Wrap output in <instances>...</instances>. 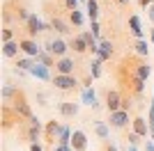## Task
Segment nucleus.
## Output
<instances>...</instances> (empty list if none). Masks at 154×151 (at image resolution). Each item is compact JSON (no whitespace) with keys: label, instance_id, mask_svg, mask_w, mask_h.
<instances>
[{"label":"nucleus","instance_id":"nucleus-31","mask_svg":"<svg viewBox=\"0 0 154 151\" xmlns=\"http://www.w3.org/2000/svg\"><path fill=\"white\" fill-rule=\"evenodd\" d=\"M16 94H19V87H12V85H7V87L2 89V99H5V101H9L12 96H16Z\"/></svg>","mask_w":154,"mask_h":151},{"label":"nucleus","instance_id":"nucleus-40","mask_svg":"<svg viewBox=\"0 0 154 151\" xmlns=\"http://www.w3.org/2000/svg\"><path fill=\"white\" fill-rule=\"evenodd\" d=\"M152 2H154V0H138V5H140V7H149Z\"/></svg>","mask_w":154,"mask_h":151},{"label":"nucleus","instance_id":"nucleus-7","mask_svg":"<svg viewBox=\"0 0 154 151\" xmlns=\"http://www.w3.org/2000/svg\"><path fill=\"white\" fill-rule=\"evenodd\" d=\"M124 103L122 94L120 92H115V89H110V92H106V108H108V112H115V110H120Z\"/></svg>","mask_w":154,"mask_h":151},{"label":"nucleus","instance_id":"nucleus-21","mask_svg":"<svg viewBox=\"0 0 154 151\" xmlns=\"http://www.w3.org/2000/svg\"><path fill=\"white\" fill-rule=\"evenodd\" d=\"M108 121H94V131H97V138H101V140H108L110 135V128H108Z\"/></svg>","mask_w":154,"mask_h":151},{"label":"nucleus","instance_id":"nucleus-23","mask_svg":"<svg viewBox=\"0 0 154 151\" xmlns=\"http://www.w3.org/2000/svg\"><path fill=\"white\" fill-rule=\"evenodd\" d=\"M37 60H39L42 64H46V67H51V69L55 67V62H58V60H55V55H53L51 50H42V53L37 55Z\"/></svg>","mask_w":154,"mask_h":151},{"label":"nucleus","instance_id":"nucleus-37","mask_svg":"<svg viewBox=\"0 0 154 151\" xmlns=\"http://www.w3.org/2000/svg\"><path fill=\"white\" fill-rule=\"evenodd\" d=\"M64 5H67V9H76L78 0H64Z\"/></svg>","mask_w":154,"mask_h":151},{"label":"nucleus","instance_id":"nucleus-1","mask_svg":"<svg viewBox=\"0 0 154 151\" xmlns=\"http://www.w3.org/2000/svg\"><path fill=\"white\" fill-rule=\"evenodd\" d=\"M51 82H53V87L60 89V92H71V89L78 87V80L74 73H55Z\"/></svg>","mask_w":154,"mask_h":151},{"label":"nucleus","instance_id":"nucleus-43","mask_svg":"<svg viewBox=\"0 0 154 151\" xmlns=\"http://www.w3.org/2000/svg\"><path fill=\"white\" fill-rule=\"evenodd\" d=\"M127 151H138V147H134V144H129V147H127Z\"/></svg>","mask_w":154,"mask_h":151},{"label":"nucleus","instance_id":"nucleus-29","mask_svg":"<svg viewBox=\"0 0 154 151\" xmlns=\"http://www.w3.org/2000/svg\"><path fill=\"white\" fill-rule=\"evenodd\" d=\"M129 87L134 89L136 94H140L143 89H145V80H143V78H138V76L134 73V78H131V85H129Z\"/></svg>","mask_w":154,"mask_h":151},{"label":"nucleus","instance_id":"nucleus-45","mask_svg":"<svg viewBox=\"0 0 154 151\" xmlns=\"http://www.w3.org/2000/svg\"><path fill=\"white\" fill-rule=\"evenodd\" d=\"M149 140H152V142H154V131H152V135H149Z\"/></svg>","mask_w":154,"mask_h":151},{"label":"nucleus","instance_id":"nucleus-44","mask_svg":"<svg viewBox=\"0 0 154 151\" xmlns=\"http://www.w3.org/2000/svg\"><path fill=\"white\" fill-rule=\"evenodd\" d=\"M106 151H117V147L115 144H108V149H106Z\"/></svg>","mask_w":154,"mask_h":151},{"label":"nucleus","instance_id":"nucleus-4","mask_svg":"<svg viewBox=\"0 0 154 151\" xmlns=\"http://www.w3.org/2000/svg\"><path fill=\"white\" fill-rule=\"evenodd\" d=\"M14 112H16V117H19V119H30V117H32L30 103L23 99V94H21V92L16 94V101H14Z\"/></svg>","mask_w":154,"mask_h":151},{"label":"nucleus","instance_id":"nucleus-13","mask_svg":"<svg viewBox=\"0 0 154 151\" xmlns=\"http://www.w3.org/2000/svg\"><path fill=\"white\" fill-rule=\"evenodd\" d=\"M71 147H74V151H85L88 149V135L83 131H74L71 133Z\"/></svg>","mask_w":154,"mask_h":151},{"label":"nucleus","instance_id":"nucleus-35","mask_svg":"<svg viewBox=\"0 0 154 151\" xmlns=\"http://www.w3.org/2000/svg\"><path fill=\"white\" fill-rule=\"evenodd\" d=\"M90 30H92V34L99 39V32H101V30H99V21H90Z\"/></svg>","mask_w":154,"mask_h":151},{"label":"nucleus","instance_id":"nucleus-42","mask_svg":"<svg viewBox=\"0 0 154 151\" xmlns=\"http://www.w3.org/2000/svg\"><path fill=\"white\" fill-rule=\"evenodd\" d=\"M149 41H152V44H154V28H152V30H149Z\"/></svg>","mask_w":154,"mask_h":151},{"label":"nucleus","instance_id":"nucleus-33","mask_svg":"<svg viewBox=\"0 0 154 151\" xmlns=\"http://www.w3.org/2000/svg\"><path fill=\"white\" fill-rule=\"evenodd\" d=\"M14 39V30L12 28H5V30H2V44H5V41H12Z\"/></svg>","mask_w":154,"mask_h":151},{"label":"nucleus","instance_id":"nucleus-38","mask_svg":"<svg viewBox=\"0 0 154 151\" xmlns=\"http://www.w3.org/2000/svg\"><path fill=\"white\" fill-rule=\"evenodd\" d=\"M147 19H149V21L154 23V2H152L149 7H147Z\"/></svg>","mask_w":154,"mask_h":151},{"label":"nucleus","instance_id":"nucleus-34","mask_svg":"<svg viewBox=\"0 0 154 151\" xmlns=\"http://www.w3.org/2000/svg\"><path fill=\"white\" fill-rule=\"evenodd\" d=\"M16 19L19 21H28L30 19V12H28V9H19V12H16Z\"/></svg>","mask_w":154,"mask_h":151},{"label":"nucleus","instance_id":"nucleus-27","mask_svg":"<svg viewBox=\"0 0 154 151\" xmlns=\"http://www.w3.org/2000/svg\"><path fill=\"white\" fill-rule=\"evenodd\" d=\"M88 19L90 21H99V5H97V0H88Z\"/></svg>","mask_w":154,"mask_h":151},{"label":"nucleus","instance_id":"nucleus-17","mask_svg":"<svg viewBox=\"0 0 154 151\" xmlns=\"http://www.w3.org/2000/svg\"><path fill=\"white\" fill-rule=\"evenodd\" d=\"M71 23H67L64 19H60V16H53L51 19V28L55 32H60V34H67V32H71V28H69Z\"/></svg>","mask_w":154,"mask_h":151},{"label":"nucleus","instance_id":"nucleus-5","mask_svg":"<svg viewBox=\"0 0 154 151\" xmlns=\"http://www.w3.org/2000/svg\"><path fill=\"white\" fill-rule=\"evenodd\" d=\"M69 41H64V39H51L48 44H46V50H51L55 57H64L67 53H69Z\"/></svg>","mask_w":154,"mask_h":151},{"label":"nucleus","instance_id":"nucleus-2","mask_svg":"<svg viewBox=\"0 0 154 151\" xmlns=\"http://www.w3.org/2000/svg\"><path fill=\"white\" fill-rule=\"evenodd\" d=\"M48 28H51V25H46L37 14H30V19L26 21V32H28V37H32V39L37 37L39 32H46Z\"/></svg>","mask_w":154,"mask_h":151},{"label":"nucleus","instance_id":"nucleus-11","mask_svg":"<svg viewBox=\"0 0 154 151\" xmlns=\"http://www.w3.org/2000/svg\"><path fill=\"white\" fill-rule=\"evenodd\" d=\"M76 69V62L71 60V57H58V62H55V73H74Z\"/></svg>","mask_w":154,"mask_h":151},{"label":"nucleus","instance_id":"nucleus-19","mask_svg":"<svg viewBox=\"0 0 154 151\" xmlns=\"http://www.w3.org/2000/svg\"><path fill=\"white\" fill-rule=\"evenodd\" d=\"M39 135H42V124H30L26 131V140L30 142V144H35L39 140Z\"/></svg>","mask_w":154,"mask_h":151},{"label":"nucleus","instance_id":"nucleus-22","mask_svg":"<svg viewBox=\"0 0 154 151\" xmlns=\"http://www.w3.org/2000/svg\"><path fill=\"white\" fill-rule=\"evenodd\" d=\"M134 73L138 76V78H143V80H147L149 73H152V69H149V64H147V62H138V64L134 67Z\"/></svg>","mask_w":154,"mask_h":151},{"label":"nucleus","instance_id":"nucleus-41","mask_svg":"<svg viewBox=\"0 0 154 151\" xmlns=\"http://www.w3.org/2000/svg\"><path fill=\"white\" fill-rule=\"evenodd\" d=\"M30 151H44V149H42V144H37V142H35V144H30Z\"/></svg>","mask_w":154,"mask_h":151},{"label":"nucleus","instance_id":"nucleus-3","mask_svg":"<svg viewBox=\"0 0 154 151\" xmlns=\"http://www.w3.org/2000/svg\"><path fill=\"white\" fill-rule=\"evenodd\" d=\"M108 124H110V128H124L129 124V110L120 108L115 112H108Z\"/></svg>","mask_w":154,"mask_h":151},{"label":"nucleus","instance_id":"nucleus-6","mask_svg":"<svg viewBox=\"0 0 154 151\" xmlns=\"http://www.w3.org/2000/svg\"><path fill=\"white\" fill-rule=\"evenodd\" d=\"M21 41V53L23 55H30V57H37L39 53H42V48H39V44L35 41L32 37H26V39H19Z\"/></svg>","mask_w":154,"mask_h":151},{"label":"nucleus","instance_id":"nucleus-10","mask_svg":"<svg viewBox=\"0 0 154 151\" xmlns=\"http://www.w3.org/2000/svg\"><path fill=\"white\" fill-rule=\"evenodd\" d=\"M58 112L62 114L64 119H71V117L78 114V103H74V101H62V103H58Z\"/></svg>","mask_w":154,"mask_h":151},{"label":"nucleus","instance_id":"nucleus-26","mask_svg":"<svg viewBox=\"0 0 154 151\" xmlns=\"http://www.w3.org/2000/svg\"><path fill=\"white\" fill-rule=\"evenodd\" d=\"M83 103H85V105H92V108H99L97 96H94V92H92L90 87H83Z\"/></svg>","mask_w":154,"mask_h":151},{"label":"nucleus","instance_id":"nucleus-39","mask_svg":"<svg viewBox=\"0 0 154 151\" xmlns=\"http://www.w3.org/2000/svg\"><path fill=\"white\" fill-rule=\"evenodd\" d=\"M145 151H154V142L152 140H145Z\"/></svg>","mask_w":154,"mask_h":151},{"label":"nucleus","instance_id":"nucleus-30","mask_svg":"<svg viewBox=\"0 0 154 151\" xmlns=\"http://www.w3.org/2000/svg\"><path fill=\"white\" fill-rule=\"evenodd\" d=\"M101 62H103V60H99V57L94 55V60H92V64H90V73H92V78H99V76H101Z\"/></svg>","mask_w":154,"mask_h":151},{"label":"nucleus","instance_id":"nucleus-15","mask_svg":"<svg viewBox=\"0 0 154 151\" xmlns=\"http://www.w3.org/2000/svg\"><path fill=\"white\" fill-rule=\"evenodd\" d=\"M131 124H134V133H138L140 138H145V140H147V135H152V131H149V124H147L145 119H143V117H136V119L131 121Z\"/></svg>","mask_w":154,"mask_h":151},{"label":"nucleus","instance_id":"nucleus-12","mask_svg":"<svg viewBox=\"0 0 154 151\" xmlns=\"http://www.w3.org/2000/svg\"><path fill=\"white\" fill-rule=\"evenodd\" d=\"M129 30H131V34L136 39H145V30H143V25H140V16L138 14L129 16Z\"/></svg>","mask_w":154,"mask_h":151},{"label":"nucleus","instance_id":"nucleus-24","mask_svg":"<svg viewBox=\"0 0 154 151\" xmlns=\"http://www.w3.org/2000/svg\"><path fill=\"white\" fill-rule=\"evenodd\" d=\"M69 23L74 25V28H81V25L85 23L83 12H78V9H69Z\"/></svg>","mask_w":154,"mask_h":151},{"label":"nucleus","instance_id":"nucleus-32","mask_svg":"<svg viewBox=\"0 0 154 151\" xmlns=\"http://www.w3.org/2000/svg\"><path fill=\"white\" fill-rule=\"evenodd\" d=\"M140 135H138V133H129V135H127V144H134V147H138V144H140Z\"/></svg>","mask_w":154,"mask_h":151},{"label":"nucleus","instance_id":"nucleus-14","mask_svg":"<svg viewBox=\"0 0 154 151\" xmlns=\"http://www.w3.org/2000/svg\"><path fill=\"white\" fill-rule=\"evenodd\" d=\"M19 53H21V41L12 39V41H5V44H2V55H5L7 60H12V57H19Z\"/></svg>","mask_w":154,"mask_h":151},{"label":"nucleus","instance_id":"nucleus-9","mask_svg":"<svg viewBox=\"0 0 154 151\" xmlns=\"http://www.w3.org/2000/svg\"><path fill=\"white\" fill-rule=\"evenodd\" d=\"M60 131H62V124H58L55 119H53V121H48V124H46V131H44V140L48 142V144H53V142L58 140Z\"/></svg>","mask_w":154,"mask_h":151},{"label":"nucleus","instance_id":"nucleus-28","mask_svg":"<svg viewBox=\"0 0 154 151\" xmlns=\"http://www.w3.org/2000/svg\"><path fill=\"white\" fill-rule=\"evenodd\" d=\"M58 144H71V128L67 124L62 126V131L58 135Z\"/></svg>","mask_w":154,"mask_h":151},{"label":"nucleus","instance_id":"nucleus-8","mask_svg":"<svg viewBox=\"0 0 154 151\" xmlns=\"http://www.w3.org/2000/svg\"><path fill=\"white\" fill-rule=\"evenodd\" d=\"M48 69H51V67H46V64H42V62L37 60V62H35V67H32L28 73L35 76L37 80H53V78H51V71H48Z\"/></svg>","mask_w":154,"mask_h":151},{"label":"nucleus","instance_id":"nucleus-18","mask_svg":"<svg viewBox=\"0 0 154 151\" xmlns=\"http://www.w3.org/2000/svg\"><path fill=\"white\" fill-rule=\"evenodd\" d=\"M97 57H99V60H103V62H106V60H110V57H113V44H110V41H99Z\"/></svg>","mask_w":154,"mask_h":151},{"label":"nucleus","instance_id":"nucleus-25","mask_svg":"<svg viewBox=\"0 0 154 151\" xmlns=\"http://www.w3.org/2000/svg\"><path fill=\"white\" fill-rule=\"evenodd\" d=\"M136 53L140 57H147L149 55V44H147V39H136V44H134Z\"/></svg>","mask_w":154,"mask_h":151},{"label":"nucleus","instance_id":"nucleus-16","mask_svg":"<svg viewBox=\"0 0 154 151\" xmlns=\"http://www.w3.org/2000/svg\"><path fill=\"white\" fill-rule=\"evenodd\" d=\"M69 46L74 53H90V48H88V41H85L83 34H76L74 39H69Z\"/></svg>","mask_w":154,"mask_h":151},{"label":"nucleus","instance_id":"nucleus-20","mask_svg":"<svg viewBox=\"0 0 154 151\" xmlns=\"http://www.w3.org/2000/svg\"><path fill=\"white\" fill-rule=\"evenodd\" d=\"M35 62H37V57H30V55H26V57H16V67H19V71H30L32 67H35Z\"/></svg>","mask_w":154,"mask_h":151},{"label":"nucleus","instance_id":"nucleus-36","mask_svg":"<svg viewBox=\"0 0 154 151\" xmlns=\"http://www.w3.org/2000/svg\"><path fill=\"white\" fill-rule=\"evenodd\" d=\"M53 151H74V147H71V144H55Z\"/></svg>","mask_w":154,"mask_h":151}]
</instances>
